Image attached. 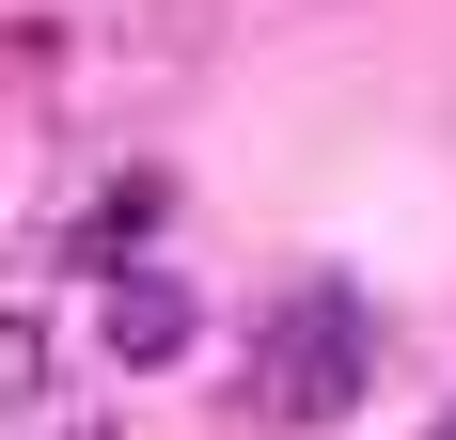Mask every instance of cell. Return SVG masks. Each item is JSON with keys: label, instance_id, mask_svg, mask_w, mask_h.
I'll use <instances>...</instances> for the list:
<instances>
[{"label": "cell", "instance_id": "4", "mask_svg": "<svg viewBox=\"0 0 456 440\" xmlns=\"http://www.w3.org/2000/svg\"><path fill=\"white\" fill-rule=\"evenodd\" d=\"M47 394V330H32V314H0V409H32Z\"/></svg>", "mask_w": 456, "mask_h": 440}, {"label": "cell", "instance_id": "3", "mask_svg": "<svg viewBox=\"0 0 456 440\" xmlns=\"http://www.w3.org/2000/svg\"><path fill=\"white\" fill-rule=\"evenodd\" d=\"M158 220H174V174H126V189H110V205L79 220V236H63V267H94V283H126V252H142V236H158Z\"/></svg>", "mask_w": 456, "mask_h": 440}, {"label": "cell", "instance_id": "6", "mask_svg": "<svg viewBox=\"0 0 456 440\" xmlns=\"http://www.w3.org/2000/svg\"><path fill=\"white\" fill-rule=\"evenodd\" d=\"M79 440H94V425H79Z\"/></svg>", "mask_w": 456, "mask_h": 440}, {"label": "cell", "instance_id": "1", "mask_svg": "<svg viewBox=\"0 0 456 440\" xmlns=\"http://www.w3.org/2000/svg\"><path fill=\"white\" fill-rule=\"evenodd\" d=\"M362 299L346 283H315V299H283L268 314V346H252V409L268 425H330V409H362Z\"/></svg>", "mask_w": 456, "mask_h": 440}, {"label": "cell", "instance_id": "5", "mask_svg": "<svg viewBox=\"0 0 456 440\" xmlns=\"http://www.w3.org/2000/svg\"><path fill=\"white\" fill-rule=\"evenodd\" d=\"M425 440H456V425H425Z\"/></svg>", "mask_w": 456, "mask_h": 440}, {"label": "cell", "instance_id": "2", "mask_svg": "<svg viewBox=\"0 0 456 440\" xmlns=\"http://www.w3.org/2000/svg\"><path fill=\"white\" fill-rule=\"evenodd\" d=\"M189 330H205V299H189L174 267H126L110 283V362H189Z\"/></svg>", "mask_w": 456, "mask_h": 440}]
</instances>
